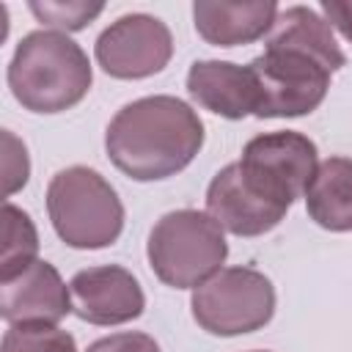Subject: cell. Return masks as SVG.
Returning a JSON list of instances; mask_svg holds the SVG:
<instances>
[{"mask_svg":"<svg viewBox=\"0 0 352 352\" xmlns=\"http://www.w3.org/2000/svg\"><path fill=\"white\" fill-rule=\"evenodd\" d=\"M308 217L333 234L352 231V160L327 157L305 190Z\"/></svg>","mask_w":352,"mask_h":352,"instance_id":"obj_14","label":"cell"},{"mask_svg":"<svg viewBox=\"0 0 352 352\" xmlns=\"http://www.w3.org/2000/svg\"><path fill=\"white\" fill-rule=\"evenodd\" d=\"M96 63L116 80H143L160 74L173 58L170 28L154 14H124L110 22L96 44Z\"/></svg>","mask_w":352,"mask_h":352,"instance_id":"obj_8","label":"cell"},{"mask_svg":"<svg viewBox=\"0 0 352 352\" xmlns=\"http://www.w3.org/2000/svg\"><path fill=\"white\" fill-rule=\"evenodd\" d=\"M292 204L256 179L242 162H228L206 187V212L234 236H261L280 226Z\"/></svg>","mask_w":352,"mask_h":352,"instance_id":"obj_7","label":"cell"},{"mask_svg":"<svg viewBox=\"0 0 352 352\" xmlns=\"http://www.w3.org/2000/svg\"><path fill=\"white\" fill-rule=\"evenodd\" d=\"M72 314V292L60 272L36 258L22 272L0 278V316L8 324H58Z\"/></svg>","mask_w":352,"mask_h":352,"instance_id":"obj_11","label":"cell"},{"mask_svg":"<svg viewBox=\"0 0 352 352\" xmlns=\"http://www.w3.org/2000/svg\"><path fill=\"white\" fill-rule=\"evenodd\" d=\"M6 77L25 110L52 116L88 96L94 69L85 50L66 33L33 30L16 44Z\"/></svg>","mask_w":352,"mask_h":352,"instance_id":"obj_2","label":"cell"},{"mask_svg":"<svg viewBox=\"0 0 352 352\" xmlns=\"http://www.w3.org/2000/svg\"><path fill=\"white\" fill-rule=\"evenodd\" d=\"M204 146V121L179 96L154 94L126 102L104 129L110 162L135 182L182 173Z\"/></svg>","mask_w":352,"mask_h":352,"instance_id":"obj_1","label":"cell"},{"mask_svg":"<svg viewBox=\"0 0 352 352\" xmlns=\"http://www.w3.org/2000/svg\"><path fill=\"white\" fill-rule=\"evenodd\" d=\"M146 256L151 272L165 286L195 289L223 270L228 242L209 212L176 209L162 214L148 231Z\"/></svg>","mask_w":352,"mask_h":352,"instance_id":"obj_4","label":"cell"},{"mask_svg":"<svg viewBox=\"0 0 352 352\" xmlns=\"http://www.w3.org/2000/svg\"><path fill=\"white\" fill-rule=\"evenodd\" d=\"M0 352H77V341L58 324H8Z\"/></svg>","mask_w":352,"mask_h":352,"instance_id":"obj_18","label":"cell"},{"mask_svg":"<svg viewBox=\"0 0 352 352\" xmlns=\"http://www.w3.org/2000/svg\"><path fill=\"white\" fill-rule=\"evenodd\" d=\"M85 352H162V349L148 333L124 330V333H113V336L96 338L94 344H88Z\"/></svg>","mask_w":352,"mask_h":352,"instance_id":"obj_20","label":"cell"},{"mask_svg":"<svg viewBox=\"0 0 352 352\" xmlns=\"http://www.w3.org/2000/svg\"><path fill=\"white\" fill-rule=\"evenodd\" d=\"M30 14L50 30L58 33H74L82 30L85 25H91L102 11L104 3H88V0H30L28 3Z\"/></svg>","mask_w":352,"mask_h":352,"instance_id":"obj_17","label":"cell"},{"mask_svg":"<svg viewBox=\"0 0 352 352\" xmlns=\"http://www.w3.org/2000/svg\"><path fill=\"white\" fill-rule=\"evenodd\" d=\"M275 286L253 267H223L192 289L190 311L201 330L212 336L256 333L275 316Z\"/></svg>","mask_w":352,"mask_h":352,"instance_id":"obj_5","label":"cell"},{"mask_svg":"<svg viewBox=\"0 0 352 352\" xmlns=\"http://www.w3.org/2000/svg\"><path fill=\"white\" fill-rule=\"evenodd\" d=\"M38 258V231L30 214L14 204H3V258L0 278H11L22 272L28 264Z\"/></svg>","mask_w":352,"mask_h":352,"instance_id":"obj_16","label":"cell"},{"mask_svg":"<svg viewBox=\"0 0 352 352\" xmlns=\"http://www.w3.org/2000/svg\"><path fill=\"white\" fill-rule=\"evenodd\" d=\"M250 352H270V349H250Z\"/></svg>","mask_w":352,"mask_h":352,"instance_id":"obj_22","label":"cell"},{"mask_svg":"<svg viewBox=\"0 0 352 352\" xmlns=\"http://www.w3.org/2000/svg\"><path fill=\"white\" fill-rule=\"evenodd\" d=\"M250 72L258 85V113L256 118H297L314 113L330 88V66L319 58L264 41V52L256 55Z\"/></svg>","mask_w":352,"mask_h":352,"instance_id":"obj_6","label":"cell"},{"mask_svg":"<svg viewBox=\"0 0 352 352\" xmlns=\"http://www.w3.org/2000/svg\"><path fill=\"white\" fill-rule=\"evenodd\" d=\"M187 94L198 107L228 121L258 113V85L250 66L231 60H195L187 72Z\"/></svg>","mask_w":352,"mask_h":352,"instance_id":"obj_12","label":"cell"},{"mask_svg":"<svg viewBox=\"0 0 352 352\" xmlns=\"http://www.w3.org/2000/svg\"><path fill=\"white\" fill-rule=\"evenodd\" d=\"M319 14L330 28H336L352 44V0H322Z\"/></svg>","mask_w":352,"mask_h":352,"instance_id":"obj_21","label":"cell"},{"mask_svg":"<svg viewBox=\"0 0 352 352\" xmlns=\"http://www.w3.org/2000/svg\"><path fill=\"white\" fill-rule=\"evenodd\" d=\"M278 3L272 0H195L192 3V22L195 33L212 47H242L270 36Z\"/></svg>","mask_w":352,"mask_h":352,"instance_id":"obj_13","label":"cell"},{"mask_svg":"<svg viewBox=\"0 0 352 352\" xmlns=\"http://www.w3.org/2000/svg\"><path fill=\"white\" fill-rule=\"evenodd\" d=\"M47 214L74 250H102L124 231V204L116 187L88 165L58 170L47 184Z\"/></svg>","mask_w":352,"mask_h":352,"instance_id":"obj_3","label":"cell"},{"mask_svg":"<svg viewBox=\"0 0 352 352\" xmlns=\"http://www.w3.org/2000/svg\"><path fill=\"white\" fill-rule=\"evenodd\" d=\"M30 176V160L25 143L11 132L3 129V195L11 198L28 184Z\"/></svg>","mask_w":352,"mask_h":352,"instance_id":"obj_19","label":"cell"},{"mask_svg":"<svg viewBox=\"0 0 352 352\" xmlns=\"http://www.w3.org/2000/svg\"><path fill=\"white\" fill-rule=\"evenodd\" d=\"M270 44H286L294 50H302L314 58H319L322 63L330 66V72L336 74L344 63L346 55L341 52L333 28L324 22V16L308 6H289L280 8L275 16V25L267 36Z\"/></svg>","mask_w":352,"mask_h":352,"instance_id":"obj_15","label":"cell"},{"mask_svg":"<svg viewBox=\"0 0 352 352\" xmlns=\"http://www.w3.org/2000/svg\"><path fill=\"white\" fill-rule=\"evenodd\" d=\"M239 162L294 204L297 198H305V190L319 168V151L308 135L278 129L250 138L242 148Z\"/></svg>","mask_w":352,"mask_h":352,"instance_id":"obj_9","label":"cell"},{"mask_svg":"<svg viewBox=\"0 0 352 352\" xmlns=\"http://www.w3.org/2000/svg\"><path fill=\"white\" fill-rule=\"evenodd\" d=\"M72 314L88 324L116 327L138 319L146 308L140 280L121 264H99L74 272L69 280Z\"/></svg>","mask_w":352,"mask_h":352,"instance_id":"obj_10","label":"cell"}]
</instances>
